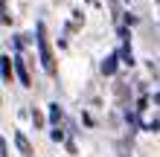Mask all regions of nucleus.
Here are the masks:
<instances>
[{
    "mask_svg": "<svg viewBox=\"0 0 160 157\" xmlns=\"http://www.w3.org/2000/svg\"><path fill=\"white\" fill-rule=\"evenodd\" d=\"M0 23H9V9H6L3 0H0Z\"/></svg>",
    "mask_w": 160,
    "mask_h": 157,
    "instance_id": "obj_7",
    "label": "nucleus"
},
{
    "mask_svg": "<svg viewBox=\"0 0 160 157\" xmlns=\"http://www.w3.org/2000/svg\"><path fill=\"white\" fill-rule=\"evenodd\" d=\"M0 157H9V149H6V140L0 137Z\"/></svg>",
    "mask_w": 160,
    "mask_h": 157,
    "instance_id": "obj_9",
    "label": "nucleus"
},
{
    "mask_svg": "<svg viewBox=\"0 0 160 157\" xmlns=\"http://www.w3.org/2000/svg\"><path fill=\"white\" fill-rule=\"evenodd\" d=\"M15 143H18V149H21V157H32V154H35L32 145H29V140H26L21 131H15Z\"/></svg>",
    "mask_w": 160,
    "mask_h": 157,
    "instance_id": "obj_4",
    "label": "nucleus"
},
{
    "mask_svg": "<svg viewBox=\"0 0 160 157\" xmlns=\"http://www.w3.org/2000/svg\"><path fill=\"white\" fill-rule=\"evenodd\" d=\"M50 119H52L55 125L64 119V110H61V105H58V102H52V105H50Z\"/></svg>",
    "mask_w": 160,
    "mask_h": 157,
    "instance_id": "obj_6",
    "label": "nucleus"
},
{
    "mask_svg": "<svg viewBox=\"0 0 160 157\" xmlns=\"http://www.w3.org/2000/svg\"><path fill=\"white\" fill-rule=\"evenodd\" d=\"M12 70H15V58L12 55H3L0 58V76H3V81H12Z\"/></svg>",
    "mask_w": 160,
    "mask_h": 157,
    "instance_id": "obj_3",
    "label": "nucleus"
},
{
    "mask_svg": "<svg viewBox=\"0 0 160 157\" xmlns=\"http://www.w3.org/2000/svg\"><path fill=\"white\" fill-rule=\"evenodd\" d=\"M154 102H157V105H160V93H154Z\"/></svg>",
    "mask_w": 160,
    "mask_h": 157,
    "instance_id": "obj_11",
    "label": "nucleus"
},
{
    "mask_svg": "<svg viewBox=\"0 0 160 157\" xmlns=\"http://www.w3.org/2000/svg\"><path fill=\"white\" fill-rule=\"evenodd\" d=\"M35 44H38V55H41V64H44V70L55 73V55H52V47H50V38H47V26L38 23V29H35Z\"/></svg>",
    "mask_w": 160,
    "mask_h": 157,
    "instance_id": "obj_1",
    "label": "nucleus"
},
{
    "mask_svg": "<svg viewBox=\"0 0 160 157\" xmlns=\"http://www.w3.org/2000/svg\"><path fill=\"white\" fill-rule=\"evenodd\" d=\"M117 58H119V55L114 52V55H108V58L102 61V73H105V76H111V73L117 70Z\"/></svg>",
    "mask_w": 160,
    "mask_h": 157,
    "instance_id": "obj_5",
    "label": "nucleus"
},
{
    "mask_svg": "<svg viewBox=\"0 0 160 157\" xmlns=\"http://www.w3.org/2000/svg\"><path fill=\"white\" fill-rule=\"evenodd\" d=\"M15 73H18V79H21V85H23V87H29V85H32L29 70H26V61H23V55H21V52L15 55Z\"/></svg>",
    "mask_w": 160,
    "mask_h": 157,
    "instance_id": "obj_2",
    "label": "nucleus"
},
{
    "mask_svg": "<svg viewBox=\"0 0 160 157\" xmlns=\"http://www.w3.org/2000/svg\"><path fill=\"white\" fill-rule=\"evenodd\" d=\"M50 137H52V140H55V143H61V140H64V134H61V131H58V128H55V131H52V134H50Z\"/></svg>",
    "mask_w": 160,
    "mask_h": 157,
    "instance_id": "obj_10",
    "label": "nucleus"
},
{
    "mask_svg": "<svg viewBox=\"0 0 160 157\" xmlns=\"http://www.w3.org/2000/svg\"><path fill=\"white\" fill-rule=\"evenodd\" d=\"M32 122H35V125H38V128H41V125L47 122V119H44V114H41V110H32Z\"/></svg>",
    "mask_w": 160,
    "mask_h": 157,
    "instance_id": "obj_8",
    "label": "nucleus"
}]
</instances>
